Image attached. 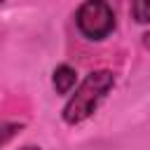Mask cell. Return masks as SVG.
Wrapping results in <instances>:
<instances>
[{"mask_svg": "<svg viewBox=\"0 0 150 150\" xmlns=\"http://www.w3.org/2000/svg\"><path fill=\"white\" fill-rule=\"evenodd\" d=\"M115 87V73L108 70V68H101V70H91L77 87L75 91L70 94V98L66 101L63 105V122L75 127V124H82L84 120H89L98 105L105 101V96L110 94V89Z\"/></svg>", "mask_w": 150, "mask_h": 150, "instance_id": "1", "label": "cell"}, {"mask_svg": "<svg viewBox=\"0 0 150 150\" xmlns=\"http://www.w3.org/2000/svg\"><path fill=\"white\" fill-rule=\"evenodd\" d=\"M75 26L87 40H105L115 30V12L103 0H87L75 9Z\"/></svg>", "mask_w": 150, "mask_h": 150, "instance_id": "2", "label": "cell"}, {"mask_svg": "<svg viewBox=\"0 0 150 150\" xmlns=\"http://www.w3.org/2000/svg\"><path fill=\"white\" fill-rule=\"evenodd\" d=\"M75 84H77V73H75L73 66L61 63V66L54 68V73H52V87H54L56 94H70L75 89Z\"/></svg>", "mask_w": 150, "mask_h": 150, "instance_id": "3", "label": "cell"}, {"mask_svg": "<svg viewBox=\"0 0 150 150\" xmlns=\"http://www.w3.org/2000/svg\"><path fill=\"white\" fill-rule=\"evenodd\" d=\"M131 16L136 23H150V0L131 2Z\"/></svg>", "mask_w": 150, "mask_h": 150, "instance_id": "4", "label": "cell"}, {"mask_svg": "<svg viewBox=\"0 0 150 150\" xmlns=\"http://www.w3.org/2000/svg\"><path fill=\"white\" fill-rule=\"evenodd\" d=\"M143 47H145V49H150V30L143 35Z\"/></svg>", "mask_w": 150, "mask_h": 150, "instance_id": "5", "label": "cell"}, {"mask_svg": "<svg viewBox=\"0 0 150 150\" xmlns=\"http://www.w3.org/2000/svg\"><path fill=\"white\" fill-rule=\"evenodd\" d=\"M19 150H42L40 145H23V148H19Z\"/></svg>", "mask_w": 150, "mask_h": 150, "instance_id": "6", "label": "cell"}]
</instances>
